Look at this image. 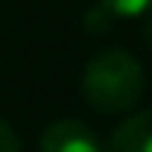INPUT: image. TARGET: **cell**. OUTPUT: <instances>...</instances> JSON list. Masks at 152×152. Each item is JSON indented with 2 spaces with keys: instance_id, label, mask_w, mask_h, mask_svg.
<instances>
[{
  "instance_id": "1",
  "label": "cell",
  "mask_w": 152,
  "mask_h": 152,
  "mask_svg": "<svg viewBox=\"0 0 152 152\" xmlns=\"http://www.w3.org/2000/svg\"><path fill=\"white\" fill-rule=\"evenodd\" d=\"M84 96L90 109L102 115H121L140 102L146 78H143V65L130 53L124 50H102L87 62L84 78H81Z\"/></svg>"
},
{
  "instance_id": "3",
  "label": "cell",
  "mask_w": 152,
  "mask_h": 152,
  "mask_svg": "<svg viewBox=\"0 0 152 152\" xmlns=\"http://www.w3.org/2000/svg\"><path fill=\"white\" fill-rule=\"evenodd\" d=\"M102 152H152V109L124 118L112 130Z\"/></svg>"
},
{
  "instance_id": "2",
  "label": "cell",
  "mask_w": 152,
  "mask_h": 152,
  "mask_svg": "<svg viewBox=\"0 0 152 152\" xmlns=\"http://www.w3.org/2000/svg\"><path fill=\"white\" fill-rule=\"evenodd\" d=\"M40 152H102V143L84 121L62 118L44 130Z\"/></svg>"
},
{
  "instance_id": "6",
  "label": "cell",
  "mask_w": 152,
  "mask_h": 152,
  "mask_svg": "<svg viewBox=\"0 0 152 152\" xmlns=\"http://www.w3.org/2000/svg\"><path fill=\"white\" fill-rule=\"evenodd\" d=\"M143 34H146V44L152 47V10H149V19H146V28H143Z\"/></svg>"
},
{
  "instance_id": "5",
  "label": "cell",
  "mask_w": 152,
  "mask_h": 152,
  "mask_svg": "<svg viewBox=\"0 0 152 152\" xmlns=\"http://www.w3.org/2000/svg\"><path fill=\"white\" fill-rule=\"evenodd\" d=\"M0 152H22V143H19L16 130H12L3 118H0Z\"/></svg>"
},
{
  "instance_id": "4",
  "label": "cell",
  "mask_w": 152,
  "mask_h": 152,
  "mask_svg": "<svg viewBox=\"0 0 152 152\" xmlns=\"http://www.w3.org/2000/svg\"><path fill=\"white\" fill-rule=\"evenodd\" d=\"M99 6L109 12V16L134 19V16H146L152 10V0H99Z\"/></svg>"
}]
</instances>
